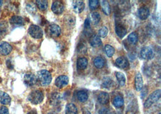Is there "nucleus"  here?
Segmentation results:
<instances>
[{
    "label": "nucleus",
    "mask_w": 161,
    "mask_h": 114,
    "mask_svg": "<svg viewBox=\"0 0 161 114\" xmlns=\"http://www.w3.org/2000/svg\"><path fill=\"white\" fill-rule=\"evenodd\" d=\"M36 78L37 80L42 86L48 85L52 80V76L51 73L46 70L39 71L37 72Z\"/></svg>",
    "instance_id": "1"
},
{
    "label": "nucleus",
    "mask_w": 161,
    "mask_h": 114,
    "mask_svg": "<svg viewBox=\"0 0 161 114\" xmlns=\"http://www.w3.org/2000/svg\"><path fill=\"white\" fill-rule=\"evenodd\" d=\"M44 98V94L41 91L35 90L29 94L28 96V100L30 103L33 105H38L42 102Z\"/></svg>",
    "instance_id": "2"
},
{
    "label": "nucleus",
    "mask_w": 161,
    "mask_h": 114,
    "mask_svg": "<svg viewBox=\"0 0 161 114\" xmlns=\"http://www.w3.org/2000/svg\"><path fill=\"white\" fill-rule=\"evenodd\" d=\"M161 95V89H157V90L154 91V92H153L151 94H150V96L148 97V98L144 102V107L149 108L151 106L153 105L154 103L157 102L159 100V99L160 98Z\"/></svg>",
    "instance_id": "3"
},
{
    "label": "nucleus",
    "mask_w": 161,
    "mask_h": 114,
    "mask_svg": "<svg viewBox=\"0 0 161 114\" xmlns=\"http://www.w3.org/2000/svg\"><path fill=\"white\" fill-rule=\"evenodd\" d=\"M28 33L33 38L40 39L43 37V31L41 27L36 25H31L28 28Z\"/></svg>",
    "instance_id": "4"
},
{
    "label": "nucleus",
    "mask_w": 161,
    "mask_h": 114,
    "mask_svg": "<svg viewBox=\"0 0 161 114\" xmlns=\"http://www.w3.org/2000/svg\"><path fill=\"white\" fill-rule=\"evenodd\" d=\"M115 32L120 39H123L126 35L127 30L121 22L118 21L115 24Z\"/></svg>",
    "instance_id": "5"
},
{
    "label": "nucleus",
    "mask_w": 161,
    "mask_h": 114,
    "mask_svg": "<svg viewBox=\"0 0 161 114\" xmlns=\"http://www.w3.org/2000/svg\"><path fill=\"white\" fill-rule=\"evenodd\" d=\"M69 82V78L66 75H61L58 76L54 82L55 85L59 88H62L66 87Z\"/></svg>",
    "instance_id": "6"
},
{
    "label": "nucleus",
    "mask_w": 161,
    "mask_h": 114,
    "mask_svg": "<svg viewBox=\"0 0 161 114\" xmlns=\"http://www.w3.org/2000/svg\"><path fill=\"white\" fill-rule=\"evenodd\" d=\"M37 81L36 76L33 73H26L24 76V82L28 87L33 86L36 84Z\"/></svg>",
    "instance_id": "7"
},
{
    "label": "nucleus",
    "mask_w": 161,
    "mask_h": 114,
    "mask_svg": "<svg viewBox=\"0 0 161 114\" xmlns=\"http://www.w3.org/2000/svg\"><path fill=\"white\" fill-rule=\"evenodd\" d=\"M51 10L56 15H61L65 10V6L62 2L59 1H55L52 4Z\"/></svg>",
    "instance_id": "8"
},
{
    "label": "nucleus",
    "mask_w": 161,
    "mask_h": 114,
    "mask_svg": "<svg viewBox=\"0 0 161 114\" xmlns=\"http://www.w3.org/2000/svg\"><path fill=\"white\" fill-rule=\"evenodd\" d=\"M48 33L52 37H57L61 34V28L57 24H51L48 28Z\"/></svg>",
    "instance_id": "9"
},
{
    "label": "nucleus",
    "mask_w": 161,
    "mask_h": 114,
    "mask_svg": "<svg viewBox=\"0 0 161 114\" xmlns=\"http://www.w3.org/2000/svg\"><path fill=\"white\" fill-rule=\"evenodd\" d=\"M141 56L145 60H152L154 57V53L152 49L148 46L144 47L141 51Z\"/></svg>",
    "instance_id": "10"
},
{
    "label": "nucleus",
    "mask_w": 161,
    "mask_h": 114,
    "mask_svg": "<svg viewBox=\"0 0 161 114\" xmlns=\"http://www.w3.org/2000/svg\"><path fill=\"white\" fill-rule=\"evenodd\" d=\"M73 10L77 13H80L85 9V3L83 1H74L72 4Z\"/></svg>",
    "instance_id": "11"
},
{
    "label": "nucleus",
    "mask_w": 161,
    "mask_h": 114,
    "mask_svg": "<svg viewBox=\"0 0 161 114\" xmlns=\"http://www.w3.org/2000/svg\"><path fill=\"white\" fill-rule=\"evenodd\" d=\"M134 86L137 91H141L143 88V79L140 73H138L135 76Z\"/></svg>",
    "instance_id": "12"
},
{
    "label": "nucleus",
    "mask_w": 161,
    "mask_h": 114,
    "mask_svg": "<svg viewBox=\"0 0 161 114\" xmlns=\"http://www.w3.org/2000/svg\"><path fill=\"white\" fill-rule=\"evenodd\" d=\"M138 15L140 19L145 20L149 18L150 15V10L147 7L143 6L138 10Z\"/></svg>",
    "instance_id": "13"
},
{
    "label": "nucleus",
    "mask_w": 161,
    "mask_h": 114,
    "mask_svg": "<svg viewBox=\"0 0 161 114\" xmlns=\"http://www.w3.org/2000/svg\"><path fill=\"white\" fill-rule=\"evenodd\" d=\"M115 64L118 67L122 69L127 68L129 66L128 60L124 57H120L118 58H116Z\"/></svg>",
    "instance_id": "14"
},
{
    "label": "nucleus",
    "mask_w": 161,
    "mask_h": 114,
    "mask_svg": "<svg viewBox=\"0 0 161 114\" xmlns=\"http://www.w3.org/2000/svg\"><path fill=\"white\" fill-rule=\"evenodd\" d=\"M12 48L11 45L6 42H3L0 44V53L2 55H7L11 52Z\"/></svg>",
    "instance_id": "15"
},
{
    "label": "nucleus",
    "mask_w": 161,
    "mask_h": 114,
    "mask_svg": "<svg viewBox=\"0 0 161 114\" xmlns=\"http://www.w3.org/2000/svg\"><path fill=\"white\" fill-rule=\"evenodd\" d=\"M61 100H62V96L60 93H54L53 94H51L50 96V103L52 105H59L61 102Z\"/></svg>",
    "instance_id": "16"
},
{
    "label": "nucleus",
    "mask_w": 161,
    "mask_h": 114,
    "mask_svg": "<svg viewBox=\"0 0 161 114\" xmlns=\"http://www.w3.org/2000/svg\"><path fill=\"white\" fill-rule=\"evenodd\" d=\"M90 43L92 47L97 48L101 44L102 42L99 35L97 34H94L90 37Z\"/></svg>",
    "instance_id": "17"
},
{
    "label": "nucleus",
    "mask_w": 161,
    "mask_h": 114,
    "mask_svg": "<svg viewBox=\"0 0 161 114\" xmlns=\"http://www.w3.org/2000/svg\"><path fill=\"white\" fill-rule=\"evenodd\" d=\"M10 23L14 25H18V26H22L24 25V19L19 16H14L10 18Z\"/></svg>",
    "instance_id": "18"
},
{
    "label": "nucleus",
    "mask_w": 161,
    "mask_h": 114,
    "mask_svg": "<svg viewBox=\"0 0 161 114\" xmlns=\"http://www.w3.org/2000/svg\"><path fill=\"white\" fill-rule=\"evenodd\" d=\"M88 64V61L85 57L78 58L77 61V67L79 70H85L86 69Z\"/></svg>",
    "instance_id": "19"
},
{
    "label": "nucleus",
    "mask_w": 161,
    "mask_h": 114,
    "mask_svg": "<svg viewBox=\"0 0 161 114\" xmlns=\"http://www.w3.org/2000/svg\"><path fill=\"white\" fill-rule=\"evenodd\" d=\"M11 102V98L5 92L0 91V103L2 105H9Z\"/></svg>",
    "instance_id": "20"
},
{
    "label": "nucleus",
    "mask_w": 161,
    "mask_h": 114,
    "mask_svg": "<svg viewBox=\"0 0 161 114\" xmlns=\"http://www.w3.org/2000/svg\"><path fill=\"white\" fill-rule=\"evenodd\" d=\"M99 103L101 105H106L109 101V96L106 92H101L98 97Z\"/></svg>",
    "instance_id": "21"
},
{
    "label": "nucleus",
    "mask_w": 161,
    "mask_h": 114,
    "mask_svg": "<svg viewBox=\"0 0 161 114\" xmlns=\"http://www.w3.org/2000/svg\"><path fill=\"white\" fill-rule=\"evenodd\" d=\"M64 23L68 26H74L76 24V17L72 15H67L63 18Z\"/></svg>",
    "instance_id": "22"
},
{
    "label": "nucleus",
    "mask_w": 161,
    "mask_h": 114,
    "mask_svg": "<svg viewBox=\"0 0 161 114\" xmlns=\"http://www.w3.org/2000/svg\"><path fill=\"white\" fill-rule=\"evenodd\" d=\"M8 29V24L6 21L0 22V40L6 35Z\"/></svg>",
    "instance_id": "23"
},
{
    "label": "nucleus",
    "mask_w": 161,
    "mask_h": 114,
    "mask_svg": "<svg viewBox=\"0 0 161 114\" xmlns=\"http://www.w3.org/2000/svg\"><path fill=\"white\" fill-rule=\"evenodd\" d=\"M77 106L73 103H68L65 107V114H77Z\"/></svg>",
    "instance_id": "24"
},
{
    "label": "nucleus",
    "mask_w": 161,
    "mask_h": 114,
    "mask_svg": "<svg viewBox=\"0 0 161 114\" xmlns=\"http://www.w3.org/2000/svg\"><path fill=\"white\" fill-rule=\"evenodd\" d=\"M101 19V16L98 12H92L90 15V22L94 25H95L98 24Z\"/></svg>",
    "instance_id": "25"
},
{
    "label": "nucleus",
    "mask_w": 161,
    "mask_h": 114,
    "mask_svg": "<svg viewBox=\"0 0 161 114\" xmlns=\"http://www.w3.org/2000/svg\"><path fill=\"white\" fill-rule=\"evenodd\" d=\"M94 64L96 68L100 69L104 67L105 64V61L103 57L99 56L94 60Z\"/></svg>",
    "instance_id": "26"
},
{
    "label": "nucleus",
    "mask_w": 161,
    "mask_h": 114,
    "mask_svg": "<svg viewBox=\"0 0 161 114\" xmlns=\"http://www.w3.org/2000/svg\"><path fill=\"white\" fill-rule=\"evenodd\" d=\"M124 99L121 96H116L114 98L113 105L116 108H120L124 105Z\"/></svg>",
    "instance_id": "27"
},
{
    "label": "nucleus",
    "mask_w": 161,
    "mask_h": 114,
    "mask_svg": "<svg viewBox=\"0 0 161 114\" xmlns=\"http://www.w3.org/2000/svg\"><path fill=\"white\" fill-rule=\"evenodd\" d=\"M77 98L80 102L84 103L86 102L88 99V93L83 90H81L77 92Z\"/></svg>",
    "instance_id": "28"
},
{
    "label": "nucleus",
    "mask_w": 161,
    "mask_h": 114,
    "mask_svg": "<svg viewBox=\"0 0 161 114\" xmlns=\"http://www.w3.org/2000/svg\"><path fill=\"white\" fill-rule=\"evenodd\" d=\"M116 78L119 85L121 87H124L125 85V81H126V78H125V75L124 73H123L122 72H116Z\"/></svg>",
    "instance_id": "29"
},
{
    "label": "nucleus",
    "mask_w": 161,
    "mask_h": 114,
    "mask_svg": "<svg viewBox=\"0 0 161 114\" xmlns=\"http://www.w3.org/2000/svg\"><path fill=\"white\" fill-rule=\"evenodd\" d=\"M113 85V80L110 77L104 78L101 82V87L106 89H109Z\"/></svg>",
    "instance_id": "30"
},
{
    "label": "nucleus",
    "mask_w": 161,
    "mask_h": 114,
    "mask_svg": "<svg viewBox=\"0 0 161 114\" xmlns=\"http://www.w3.org/2000/svg\"><path fill=\"white\" fill-rule=\"evenodd\" d=\"M101 7L104 13L106 15H109L111 12V9L109 2L107 1H101Z\"/></svg>",
    "instance_id": "31"
},
{
    "label": "nucleus",
    "mask_w": 161,
    "mask_h": 114,
    "mask_svg": "<svg viewBox=\"0 0 161 114\" xmlns=\"http://www.w3.org/2000/svg\"><path fill=\"white\" fill-rule=\"evenodd\" d=\"M129 42L132 44H136L138 41V35L136 32H132L127 37Z\"/></svg>",
    "instance_id": "32"
},
{
    "label": "nucleus",
    "mask_w": 161,
    "mask_h": 114,
    "mask_svg": "<svg viewBox=\"0 0 161 114\" xmlns=\"http://www.w3.org/2000/svg\"><path fill=\"white\" fill-rule=\"evenodd\" d=\"M36 5L39 10L45 11L48 8V1L45 0H37L36 1Z\"/></svg>",
    "instance_id": "33"
},
{
    "label": "nucleus",
    "mask_w": 161,
    "mask_h": 114,
    "mask_svg": "<svg viewBox=\"0 0 161 114\" xmlns=\"http://www.w3.org/2000/svg\"><path fill=\"white\" fill-rule=\"evenodd\" d=\"M105 50L107 57L110 58L112 57L115 53V49L110 44H106L105 46Z\"/></svg>",
    "instance_id": "34"
},
{
    "label": "nucleus",
    "mask_w": 161,
    "mask_h": 114,
    "mask_svg": "<svg viewBox=\"0 0 161 114\" xmlns=\"http://www.w3.org/2000/svg\"><path fill=\"white\" fill-rule=\"evenodd\" d=\"M100 5V1L98 0H90L89 1V6L90 10H94L97 9Z\"/></svg>",
    "instance_id": "35"
},
{
    "label": "nucleus",
    "mask_w": 161,
    "mask_h": 114,
    "mask_svg": "<svg viewBox=\"0 0 161 114\" xmlns=\"http://www.w3.org/2000/svg\"><path fill=\"white\" fill-rule=\"evenodd\" d=\"M108 29L106 26H102L99 31V36L101 38H105L108 34Z\"/></svg>",
    "instance_id": "36"
},
{
    "label": "nucleus",
    "mask_w": 161,
    "mask_h": 114,
    "mask_svg": "<svg viewBox=\"0 0 161 114\" xmlns=\"http://www.w3.org/2000/svg\"><path fill=\"white\" fill-rule=\"evenodd\" d=\"M26 10H27V11L31 15H34V14L36 13V6L32 3H29V4H27Z\"/></svg>",
    "instance_id": "37"
},
{
    "label": "nucleus",
    "mask_w": 161,
    "mask_h": 114,
    "mask_svg": "<svg viewBox=\"0 0 161 114\" xmlns=\"http://www.w3.org/2000/svg\"><path fill=\"white\" fill-rule=\"evenodd\" d=\"M84 26L85 28V32L87 33L89 31V30H90V19L86 18L84 22Z\"/></svg>",
    "instance_id": "38"
},
{
    "label": "nucleus",
    "mask_w": 161,
    "mask_h": 114,
    "mask_svg": "<svg viewBox=\"0 0 161 114\" xmlns=\"http://www.w3.org/2000/svg\"><path fill=\"white\" fill-rule=\"evenodd\" d=\"M0 114H9V110L7 107L2 106L0 107Z\"/></svg>",
    "instance_id": "39"
},
{
    "label": "nucleus",
    "mask_w": 161,
    "mask_h": 114,
    "mask_svg": "<svg viewBox=\"0 0 161 114\" xmlns=\"http://www.w3.org/2000/svg\"><path fill=\"white\" fill-rule=\"evenodd\" d=\"M6 65H7V67H8V69H13V66L12 64V62H11L10 60H8L7 62H6Z\"/></svg>",
    "instance_id": "40"
},
{
    "label": "nucleus",
    "mask_w": 161,
    "mask_h": 114,
    "mask_svg": "<svg viewBox=\"0 0 161 114\" xmlns=\"http://www.w3.org/2000/svg\"><path fill=\"white\" fill-rule=\"evenodd\" d=\"M27 114H37V113L36 111L33 110V111H31L29 112H28Z\"/></svg>",
    "instance_id": "41"
},
{
    "label": "nucleus",
    "mask_w": 161,
    "mask_h": 114,
    "mask_svg": "<svg viewBox=\"0 0 161 114\" xmlns=\"http://www.w3.org/2000/svg\"><path fill=\"white\" fill-rule=\"evenodd\" d=\"M83 114H91V113L89 111H87V110H85L83 112Z\"/></svg>",
    "instance_id": "42"
},
{
    "label": "nucleus",
    "mask_w": 161,
    "mask_h": 114,
    "mask_svg": "<svg viewBox=\"0 0 161 114\" xmlns=\"http://www.w3.org/2000/svg\"><path fill=\"white\" fill-rule=\"evenodd\" d=\"M2 1L0 0V7L2 6Z\"/></svg>",
    "instance_id": "43"
},
{
    "label": "nucleus",
    "mask_w": 161,
    "mask_h": 114,
    "mask_svg": "<svg viewBox=\"0 0 161 114\" xmlns=\"http://www.w3.org/2000/svg\"><path fill=\"white\" fill-rule=\"evenodd\" d=\"M48 114H57L56 112H49Z\"/></svg>",
    "instance_id": "44"
},
{
    "label": "nucleus",
    "mask_w": 161,
    "mask_h": 114,
    "mask_svg": "<svg viewBox=\"0 0 161 114\" xmlns=\"http://www.w3.org/2000/svg\"><path fill=\"white\" fill-rule=\"evenodd\" d=\"M118 114V113H116V112H113V113H112V114Z\"/></svg>",
    "instance_id": "45"
},
{
    "label": "nucleus",
    "mask_w": 161,
    "mask_h": 114,
    "mask_svg": "<svg viewBox=\"0 0 161 114\" xmlns=\"http://www.w3.org/2000/svg\"><path fill=\"white\" fill-rule=\"evenodd\" d=\"M161 114V112H159V114Z\"/></svg>",
    "instance_id": "46"
}]
</instances>
